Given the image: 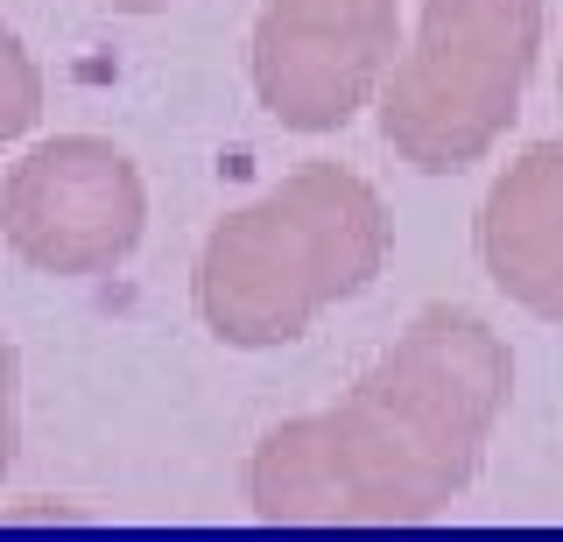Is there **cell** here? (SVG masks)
Listing matches in <instances>:
<instances>
[{
  "mask_svg": "<svg viewBox=\"0 0 563 542\" xmlns=\"http://www.w3.org/2000/svg\"><path fill=\"white\" fill-rule=\"evenodd\" d=\"M515 388L500 331L430 303L352 380L339 409L268 430L246 458V500L275 529H409L472 486Z\"/></svg>",
  "mask_w": 563,
  "mask_h": 542,
  "instance_id": "6da1fadb",
  "label": "cell"
},
{
  "mask_svg": "<svg viewBox=\"0 0 563 542\" xmlns=\"http://www.w3.org/2000/svg\"><path fill=\"white\" fill-rule=\"evenodd\" d=\"M401 49V0H261L254 99L289 134H339Z\"/></svg>",
  "mask_w": 563,
  "mask_h": 542,
  "instance_id": "5b68a950",
  "label": "cell"
},
{
  "mask_svg": "<svg viewBox=\"0 0 563 542\" xmlns=\"http://www.w3.org/2000/svg\"><path fill=\"white\" fill-rule=\"evenodd\" d=\"M542 49V0H422L380 78V142L416 177H457L515 128Z\"/></svg>",
  "mask_w": 563,
  "mask_h": 542,
  "instance_id": "3957f363",
  "label": "cell"
},
{
  "mask_svg": "<svg viewBox=\"0 0 563 542\" xmlns=\"http://www.w3.org/2000/svg\"><path fill=\"white\" fill-rule=\"evenodd\" d=\"M14 388H22V366H14L8 331H0V479H8V465H14V436H22V423H14Z\"/></svg>",
  "mask_w": 563,
  "mask_h": 542,
  "instance_id": "ba28073f",
  "label": "cell"
},
{
  "mask_svg": "<svg viewBox=\"0 0 563 542\" xmlns=\"http://www.w3.org/2000/svg\"><path fill=\"white\" fill-rule=\"evenodd\" d=\"M479 261L507 303L563 324V142H536L479 204Z\"/></svg>",
  "mask_w": 563,
  "mask_h": 542,
  "instance_id": "8992f818",
  "label": "cell"
},
{
  "mask_svg": "<svg viewBox=\"0 0 563 542\" xmlns=\"http://www.w3.org/2000/svg\"><path fill=\"white\" fill-rule=\"evenodd\" d=\"M35 120H43V71L22 49V36L0 22V148H14Z\"/></svg>",
  "mask_w": 563,
  "mask_h": 542,
  "instance_id": "52a82bcc",
  "label": "cell"
},
{
  "mask_svg": "<svg viewBox=\"0 0 563 542\" xmlns=\"http://www.w3.org/2000/svg\"><path fill=\"white\" fill-rule=\"evenodd\" d=\"M148 225V190L141 169L99 134H57L29 148L0 184V233L35 275H85L120 268L141 247Z\"/></svg>",
  "mask_w": 563,
  "mask_h": 542,
  "instance_id": "277c9868",
  "label": "cell"
},
{
  "mask_svg": "<svg viewBox=\"0 0 563 542\" xmlns=\"http://www.w3.org/2000/svg\"><path fill=\"white\" fill-rule=\"evenodd\" d=\"M380 268H387L380 190L360 169L303 163L205 233L190 296H198V318L219 345L275 353V345L303 339L331 303L366 296Z\"/></svg>",
  "mask_w": 563,
  "mask_h": 542,
  "instance_id": "7a4b0ae2",
  "label": "cell"
},
{
  "mask_svg": "<svg viewBox=\"0 0 563 542\" xmlns=\"http://www.w3.org/2000/svg\"><path fill=\"white\" fill-rule=\"evenodd\" d=\"M99 8H120V14H155V8H176V0H99Z\"/></svg>",
  "mask_w": 563,
  "mask_h": 542,
  "instance_id": "9c48e42d",
  "label": "cell"
},
{
  "mask_svg": "<svg viewBox=\"0 0 563 542\" xmlns=\"http://www.w3.org/2000/svg\"><path fill=\"white\" fill-rule=\"evenodd\" d=\"M556 107H563V64H556Z\"/></svg>",
  "mask_w": 563,
  "mask_h": 542,
  "instance_id": "30bf717a",
  "label": "cell"
}]
</instances>
